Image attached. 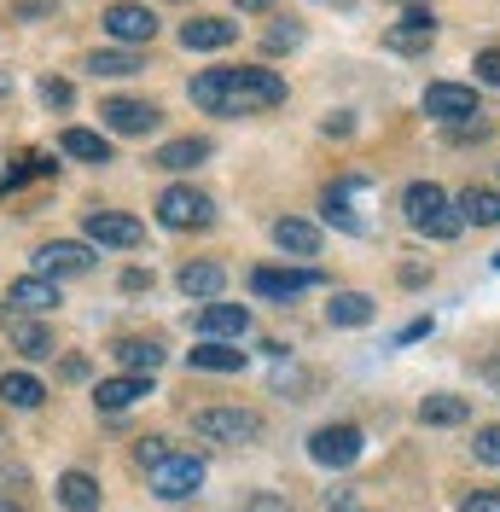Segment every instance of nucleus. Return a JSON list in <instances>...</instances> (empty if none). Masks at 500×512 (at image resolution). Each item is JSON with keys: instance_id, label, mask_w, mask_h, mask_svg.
Returning a JSON list of instances; mask_svg holds the SVG:
<instances>
[{"instance_id": "1", "label": "nucleus", "mask_w": 500, "mask_h": 512, "mask_svg": "<svg viewBox=\"0 0 500 512\" xmlns=\"http://www.w3.org/2000/svg\"><path fill=\"white\" fill-rule=\"evenodd\" d=\"M192 105L210 111V117H256V111H274L285 105V82L262 64H221V70H204L192 76Z\"/></svg>"}, {"instance_id": "2", "label": "nucleus", "mask_w": 500, "mask_h": 512, "mask_svg": "<svg viewBox=\"0 0 500 512\" xmlns=\"http://www.w3.org/2000/svg\"><path fill=\"white\" fill-rule=\"evenodd\" d=\"M402 210H407V227L413 233H425V239H454L460 233V210H454V198L437 187V181H413L402 192Z\"/></svg>"}, {"instance_id": "3", "label": "nucleus", "mask_w": 500, "mask_h": 512, "mask_svg": "<svg viewBox=\"0 0 500 512\" xmlns=\"http://www.w3.org/2000/svg\"><path fill=\"white\" fill-rule=\"evenodd\" d=\"M192 431L204 443H256L262 437V414L256 408H204V414H192Z\"/></svg>"}, {"instance_id": "4", "label": "nucleus", "mask_w": 500, "mask_h": 512, "mask_svg": "<svg viewBox=\"0 0 500 512\" xmlns=\"http://www.w3.org/2000/svg\"><path fill=\"white\" fill-rule=\"evenodd\" d=\"M198 483H204V460L198 454H163L152 466V495L157 501H187V495H198Z\"/></svg>"}, {"instance_id": "5", "label": "nucleus", "mask_w": 500, "mask_h": 512, "mask_svg": "<svg viewBox=\"0 0 500 512\" xmlns=\"http://www.w3.org/2000/svg\"><path fill=\"white\" fill-rule=\"evenodd\" d=\"M157 222L175 227V233H187V227H210L216 222V204H210L198 187H169L163 198H157Z\"/></svg>"}, {"instance_id": "6", "label": "nucleus", "mask_w": 500, "mask_h": 512, "mask_svg": "<svg viewBox=\"0 0 500 512\" xmlns=\"http://www.w3.org/2000/svg\"><path fill=\"white\" fill-rule=\"evenodd\" d=\"M361 448H367V437H361V425H320V431L309 437L314 466H332V472H344V466H355V460H361Z\"/></svg>"}, {"instance_id": "7", "label": "nucleus", "mask_w": 500, "mask_h": 512, "mask_svg": "<svg viewBox=\"0 0 500 512\" xmlns=\"http://www.w3.org/2000/svg\"><path fill=\"white\" fill-rule=\"evenodd\" d=\"M105 35L123 41V47H146L157 35V12L140 6V0H117V6H105Z\"/></svg>"}, {"instance_id": "8", "label": "nucleus", "mask_w": 500, "mask_h": 512, "mask_svg": "<svg viewBox=\"0 0 500 512\" xmlns=\"http://www.w3.org/2000/svg\"><path fill=\"white\" fill-rule=\"evenodd\" d=\"M82 233H88L94 245H111V251H134V245L146 239V227L134 222V216H123V210H88Z\"/></svg>"}, {"instance_id": "9", "label": "nucleus", "mask_w": 500, "mask_h": 512, "mask_svg": "<svg viewBox=\"0 0 500 512\" xmlns=\"http://www.w3.org/2000/svg\"><path fill=\"white\" fill-rule=\"evenodd\" d=\"M99 123L111 128V134H152L163 123V111H157L152 99H105L99 105Z\"/></svg>"}, {"instance_id": "10", "label": "nucleus", "mask_w": 500, "mask_h": 512, "mask_svg": "<svg viewBox=\"0 0 500 512\" xmlns=\"http://www.w3.org/2000/svg\"><path fill=\"white\" fill-rule=\"evenodd\" d=\"M425 117H442V123L477 117V88H466V82H431L425 88Z\"/></svg>"}, {"instance_id": "11", "label": "nucleus", "mask_w": 500, "mask_h": 512, "mask_svg": "<svg viewBox=\"0 0 500 512\" xmlns=\"http://www.w3.org/2000/svg\"><path fill=\"white\" fill-rule=\"evenodd\" d=\"M431 41H437V18H431L425 6L402 12V18H396V24L384 30V47H390V53H425Z\"/></svg>"}, {"instance_id": "12", "label": "nucleus", "mask_w": 500, "mask_h": 512, "mask_svg": "<svg viewBox=\"0 0 500 512\" xmlns=\"http://www.w3.org/2000/svg\"><path fill=\"white\" fill-rule=\"evenodd\" d=\"M35 268H41L47 280H59V274H88V268H94V251L76 245V239H53V245L35 251Z\"/></svg>"}, {"instance_id": "13", "label": "nucleus", "mask_w": 500, "mask_h": 512, "mask_svg": "<svg viewBox=\"0 0 500 512\" xmlns=\"http://www.w3.org/2000/svg\"><path fill=\"white\" fill-rule=\"evenodd\" d=\"M198 332H204V338H210V344H216V338H245L250 332V309L245 303H204V309H198Z\"/></svg>"}, {"instance_id": "14", "label": "nucleus", "mask_w": 500, "mask_h": 512, "mask_svg": "<svg viewBox=\"0 0 500 512\" xmlns=\"http://www.w3.org/2000/svg\"><path fill=\"white\" fill-rule=\"evenodd\" d=\"M250 286H256V297H268V303H285V297H297V291L320 286V274H314V268H303V274H291V268H256Z\"/></svg>"}, {"instance_id": "15", "label": "nucleus", "mask_w": 500, "mask_h": 512, "mask_svg": "<svg viewBox=\"0 0 500 512\" xmlns=\"http://www.w3.org/2000/svg\"><path fill=\"white\" fill-rule=\"evenodd\" d=\"M233 41H239V24H227V18H192V24H181V47L187 53H221Z\"/></svg>"}, {"instance_id": "16", "label": "nucleus", "mask_w": 500, "mask_h": 512, "mask_svg": "<svg viewBox=\"0 0 500 512\" xmlns=\"http://www.w3.org/2000/svg\"><path fill=\"white\" fill-rule=\"evenodd\" d=\"M6 297H12V309H24V315H53V309H59V280L30 274V280H18Z\"/></svg>"}, {"instance_id": "17", "label": "nucleus", "mask_w": 500, "mask_h": 512, "mask_svg": "<svg viewBox=\"0 0 500 512\" xmlns=\"http://www.w3.org/2000/svg\"><path fill=\"white\" fill-rule=\"evenodd\" d=\"M140 396H152V384L146 379H134V373H123V379H105L94 390V402L105 408V414H123V408H134Z\"/></svg>"}, {"instance_id": "18", "label": "nucleus", "mask_w": 500, "mask_h": 512, "mask_svg": "<svg viewBox=\"0 0 500 512\" xmlns=\"http://www.w3.org/2000/svg\"><path fill=\"white\" fill-rule=\"evenodd\" d=\"M221 286H227V274H221L216 262H187L181 268V291H187L192 303H216Z\"/></svg>"}, {"instance_id": "19", "label": "nucleus", "mask_w": 500, "mask_h": 512, "mask_svg": "<svg viewBox=\"0 0 500 512\" xmlns=\"http://www.w3.org/2000/svg\"><path fill=\"white\" fill-rule=\"evenodd\" d=\"M59 152H64V158H82V163H111V140L94 134V128H64Z\"/></svg>"}, {"instance_id": "20", "label": "nucleus", "mask_w": 500, "mask_h": 512, "mask_svg": "<svg viewBox=\"0 0 500 512\" xmlns=\"http://www.w3.org/2000/svg\"><path fill=\"white\" fill-rule=\"evenodd\" d=\"M274 245L291 251V256H314V251H320V227L297 222V216H280V222H274Z\"/></svg>"}, {"instance_id": "21", "label": "nucleus", "mask_w": 500, "mask_h": 512, "mask_svg": "<svg viewBox=\"0 0 500 512\" xmlns=\"http://www.w3.org/2000/svg\"><path fill=\"white\" fill-rule=\"evenodd\" d=\"M0 402L6 408H41L47 402V384L35 373H0Z\"/></svg>"}, {"instance_id": "22", "label": "nucleus", "mask_w": 500, "mask_h": 512, "mask_svg": "<svg viewBox=\"0 0 500 512\" xmlns=\"http://www.w3.org/2000/svg\"><path fill=\"white\" fill-rule=\"evenodd\" d=\"M454 210H460V222H471V227H495V222H500V192H489V187H466Z\"/></svg>"}, {"instance_id": "23", "label": "nucleus", "mask_w": 500, "mask_h": 512, "mask_svg": "<svg viewBox=\"0 0 500 512\" xmlns=\"http://www.w3.org/2000/svg\"><path fill=\"white\" fill-rule=\"evenodd\" d=\"M373 315H378V309H373V297H367V291H338V297L326 303V320H332V326H367Z\"/></svg>"}, {"instance_id": "24", "label": "nucleus", "mask_w": 500, "mask_h": 512, "mask_svg": "<svg viewBox=\"0 0 500 512\" xmlns=\"http://www.w3.org/2000/svg\"><path fill=\"white\" fill-rule=\"evenodd\" d=\"M117 361H123L128 373H134V379H146V373H157V367H163V350H157L152 338H123V344H117Z\"/></svg>"}, {"instance_id": "25", "label": "nucleus", "mask_w": 500, "mask_h": 512, "mask_svg": "<svg viewBox=\"0 0 500 512\" xmlns=\"http://www.w3.org/2000/svg\"><path fill=\"white\" fill-rule=\"evenodd\" d=\"M59 501H64V512H99V483L88 478V472H64Z\"/></svg>"}, {"instance_id": "26", "label": "nucleus", "mask_w": 500, "mask_h": 512, "mask_svg": "<svg viewBox=\"0 0 500 512\" xmlns=\"http://www.w3.org/2000/svg\"><path fill=\"white\" fill-rule=\"evenodd\" d=\"M192 367H198V373H239V367H245V350H227V344H210V338H204V344L192 350Z\"/></svg>"}, {"instance_id": "27", "label": "nucleus", "mask_w": 500, "mask_h": 512, "mask_svg": "<svg viewBox=\"0 0 500 512\" xmlns=\"http://www.w3.org/2000/svg\"><path fill=\"white\" fill-rule=\"evenodd\" d=\"M419 419L425 425H460V419H471V402L466 396H425L419 402Z\"/></svg>"}, {"instance_id": "28", "label": "nucleus", "mask_w": 500, "mask_h": 512, "mask_svg": "<svg viewBox=\"0 0 500 512\" xmlns=\"http://www.w3.org/2000/svg\"><path fill=\"white\" fill-rule=\"evenodd\" d=\"M210 158V140H169L163 152H157V169H192V163H204Z\"/></svg>"}, {"instance_id": "29", "label": "nucleus", "mask_w": 500, "mask_h": 512, "mask_svg": "<svg viewBox=\"0 0 500 512\" xmlns=\"http://www.w3.org/2000/svg\"><path fill=\"white\" fill-rule=\"evenodd\" d=\"M88 70L94 76H134L140 70V53L134 47H105V53H88Z\"/></svg>"}, {"instance_id": "30", "label": "nucleus", "mask_w": 500, "mask_h": 512, "mask_svg": "<svg viewBox=\"0 0 500 512\" xmlns=\"http://www.w3.org/2000/svg\"><path fill=\"white\" fill-rule=\"evenodd\" d=\"M12 344L30 355V361H41V355H53V332L47 326H12Z\"/></svg>"}, {"instance_id": "31", "label": "nucleus", "mask_w": 500, "mask_h": 512, "mask_svg": "<svg viewBox=\"0 0 500 512\" xmlns=\"http://www.w3.org/2000/svg\"><path fill=\"white\" fill-rule=\"evenodd\" d=\"M320 210H326V222H338L344 233H361V222H355V210H349V187H332V192H326V204H320Z\"/></svg>"}, {"instance_id": "32", "label": "nucleus", "mask_w": 500, "mask_h": 512, "mask_svg": "<svg viewBox=\"0 0 500 512\" xmlns=\"http://www.w3.org/2000/svg\"><path fill=\"white\" fill-rule=\"evenodd\" d=\"M471 454H477L483 466H500V425H483L477 443H471Z\"/></svg>"}, {"instance_id": "33", "label": "nucleus", "mask_w": 500, "mask_h": 512, "mask_svg": "<svg viewBox=\"0 0 500 512\" xmlns=\"http://www.w3.org/2000/svg\"><path fill=\"white\" fill-rule=\"evenodd\" d=\"M471 70H477V82H489V88H500V47H483V53L471 59Z\"/></svg>"}, {"instance_id": "34", "label": "nucleus", "mask_w": 500, "mask_h": 512, "mask_svg": "<svg viewBox=\"0 0 500 512\" xmlns=\"http://www.w3.org/2000/svg\"><path fill=\"white\" fill-rule=\"evenodd\" d=\"M163 454H169V443H163V437H140V443H134V466H146V472H152Z\"/></svg>"}, {"instance_id": "35", "label": "nucleus", "mask_w": 500, "mask_h": 512, "mask_svg": "<svg viewBox=\"0 0 500 512\" xmlns=\"http://www.w3.org/2000/svg\"><path fill=\"white\" fill-rule=\"evenodd\" d=\"M239 512H291V501H285V495H274V489H256Z\"/></svg>"}, {"instance_id": "36", "label": "nucleus", "mask_w": 500, "mask_h": 512, "mask_svg": "<svg viewBox=\"0 0 500 512\" xmlns=\"http://www.w3.org/2000/svg\"><path fill=\"white\" fill-rule=\"evenodd\" d=\"M297 41H303V24H297V18H285V24L268 30V47H274V53H280V47H297Z\"/></svg>"}, {"instance_id": "37", "label": "nucleus", "mask_w": 500, "mask_h": 512, "mask_svg": "<svg viewBox=\"0 0 500 512\" xmlns=\"http://www.w3.org/2000/svg\"><path fill=\"white\" fill-rule=\"evenodd\" d=\"M460 512H500V489H477V495H466Z\"/></svg>"}, {"instance_id": "38", "label": "nucleus", "mask_w": 500, "mask_h": 512, "mask_svg": "<svg viewBox=\"0 0 500 512\" xmlns=\"http://www.w3.org/2000/svg\"><path fill=\"white\" fill-rule=\"evenodd\" d=\"M41 99H47V105H70V82L47 76V82H41Z\"/></svg>"}, {"instance_id": "39", "label": "nucleus", "mask_w": 500, "mask_h": 512, "mask_svg": "<svg viewBox=\"0 0 500 512\" xmlns=\"http://www.w3.org/2000/svg\"><path fill=\"white\" fill-rule=\"evenodd\" d=\"M425 332H431V315H425V320H413V326H402V344H413V338H425Z\"/></svg>"}, {"instance_id": "40", "label": "nucleus", "mask_w": 500, "mask_h": 512, "mask_svg": "<svg viewBox=\"0 0 500 512\" xmlns=\"http://www.w3.org/2000/svg\"><path fill=\"white\" fill-rule=\"evenodd\" d=\"M239 12H274V0H233Z\"/></svg>"}, {"instance_id": "41", "label": "nucleus", "mask_w": 500, "mask_h": 512, "mask_svg": "<svg viewBox=\"0 0 500 512\" xmlns=\"http://www.w3.org/2000/svg\"><path fill=\"white\" fill-rule=\"evenodd\" d=\"M0 512H24V507H12V501H0Z\"/></svg>"}, {"instance_id": "42", "label": "nucleus", "mask_w": 500, "mask_h": 512, "mask_svg": "<svg viewBox=\"0 0 500 512\" xmlns=\"http://www.w3.org/2000/svg\"><path fill=\"white\" fill-rule=\"evenodd\" d=\"M332 512H361V507H332Z\"/></svg>"}, {"instance_id": "43", "label": "nucleus", "mask_w": 500, "mask_h": 512, "mask_svg": "<svg viewBox=\"0 0 500 512\" xmlns=\"http://www.w3.org/2000/svg\"><path fill=\"white\" fill-rule=\"evenodd\" d=\"M0 94H6V70H0Z\"/></svg>"}, {"instance_id": "44", "label": "nucleus", "mask_w": 500, "mask_h": 512, "mask_svg": "<svg viewBox=\"0 0 500 512\" xmlns=\"http://www.w3.org/2000/svg\"><path fill=\"white\" fill-rule=\"evenodd\" d=\"M402 6H413V0H402Z\"/></svg>"}, {"instance_id": "45", "label": "nucleus", "mask_w": 500, "mask_h": 512, "mask_svg": "<svg viewBox=\"0 0 500 512\" xmlns=\"http://www.w3.org/2000/svg\"><path fill=\"white\" fill-rule=\"evenodd\" d=\"M495 268H500V256H495Z\"/></svg>"}]
</instances>
